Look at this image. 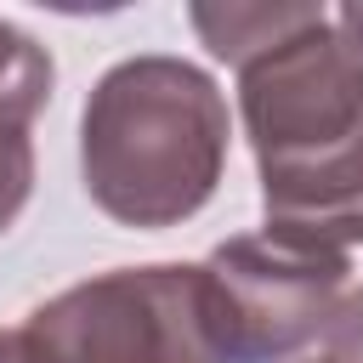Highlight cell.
<instances>
[{
    "label": "cell",
    "instance_id": "7",
    "mask_svg": "<svg viewBox=\"0 0 363 363\" xmlns=\"http://www.w3.org/2000/svg\"><path fill=\"white\" fill-rule=\"evenodd\" d=\"M28 187H34V147H28V130H11L0 125V233L17 221V210L28 204Z\"/></svg>",
    "mask_w": 363,
    "mask_h": 363
},
{
    "label": "cell",
    "instance_id": "2",
    "mask_svg": "<svg viewBox=\"0 0 363 363\" xmlns=\"http://www.w3.org/2000/svg\"><path fill=\"white\" fill-rule=\"evenodd\" d=\"M85 193L125 227H176L210 204L227 164V102L182 57L108 68L79 119Z\"/></svg>",
    "mask_w": 363,
    "mask_h": 363
},
{
    "label": "cell",
    "instance_id": "9",
    "mask_svg": "<svg viewBox=\"0 0 363 363\" xmlns=\"http://www.w3.org/2000/svg\"><path fill=\"white\" fill-rule=\"evenodd\" d=\"M335 34L363 57V6H340V17H335Z\"/></svg>",
    "mask_w": 363,
    "mask_h": 363
},
{
    "label": "cell",
    "instance_id": "4",
    "mask_svg": "<svg viewBox=\"0 0 363 363\" xmlns=\"http://www.w3.org/2000/svg\"><path fill=\"white\" fill-rule=\"evenodd\" d=\"M204 295L227 363H284L318 340L346 301V255L284 227L238 233L210 250Z\"/></svg>",
    "mask_w": 363,
    "mask_h": 363
},
{
    "label": "cell",
    "instance_id": "3",
    "mask_svg": "<svg viewBox=\"0 0 363 363\" xmlns=\"http://www.w3.org/2000/svg\"><path fill=\"white\" fill-rule=\"evenodd\" d=\"M23 363H227L199 267H113L34 306Z\"/></svg>",
    "mask_w": 363,
    "mask_h": 363
},
{
    "label": "cell",
    "instance_id": "6",
    "mask_svg": "<svg viewBox=\"0 0 363 363\" xmlns=\"http://www.w3.org/2000/svg\"><path fill=\"white\" fill-rule=\"evenodd\" d=\"M51 96V57L23 28L0 23V125L28 130V119Z\"/></svg>",
    "mask_w": 363,
    "mask_h": 363
},
{
    "label": "cell",
    "instance_id": "8",
    "mask_svg": "<svg viewBox=\"0 0 363 363\" xmlns=\"http://www.w3.org/2000/svg\"><path fill=\"white\" fill-rule=\"evenodd\" d=\"M323 340H329V363H363V289H352L335 306Z\"/></svg>",
    "mask_w": 363,
    "mask_h": 363
},
{
    "label": "cell",
    "instance_id": "10",
    "mask_svg": "<svg viewBox=\"0 0 363 363\" xmlns=\"http://www.w3.org/2000/svg\"><path fill=\"white\" fill-rule=\"evenodd\" d=\"M0 363H23V346H17V335H0Z\"/></svg>",
    "mask_w": 363,
    "mask_h": 363
},
{
    "label": "cell",
    "instance_id": "5",
    "mask_svg": "<svg viewBox=\"0 0 363 363\" xmlns=\"http://www.w3.org/2000/svg\"><path fill=\"white\" fill-rule=\"evenodd\" d=\"M312 17H318V6H193L199 40L210 45V57H221L233 68L267 57L295 28H306Z\"/></svg>",
    "mask_w": 363,
    "mask_h": 363
},
{
    "label": "cell",
    "instance_id": "1",
    "mask_svg": "<svg viewBox=\"0 0 363 363\" xmlns=\"http://www.w3.org/2000/svg\"><path fill=\"white\" fill-rule=\"evenodd\" d=\"M238 113L261 164L267 227L340 255L363 244V57L323 11L238 68Z\"/></svg>",
    "mask_w": 363,
    "mask_h": 363
}]
</instances>
